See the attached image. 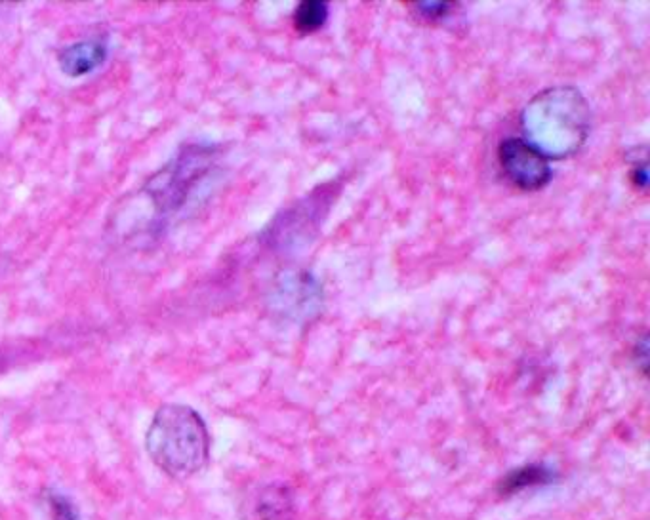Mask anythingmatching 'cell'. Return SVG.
I'll use <instances>...</instances> for the list:
<instances>
[{
  "mask_svg": "<svg viewBox=\"0 0 650 520\" xmlns=\"http://www.w3.org/2000/svg\"><path fill=\"white\" fill-rule=\"evenodd\" d=\"M145 444L153 463L174 479L199 473L210 454L203 418L182 404H166L155 414Z\"/></svg>",
  "mask_w": 650,
  "mask_h": 520,
  "instance_id": "2",
  "label": "cell"
},
{
  "mask_svg": "<svg viewBox=\"0 0 650 520\" xmlns=\"http://www.w3.org/2000/svg\"><path fill=\"white\" fill-rule=\"evenodd\" d=\"M328 20V4L321 0H305L300 2L294 12V25L300 33H315Z\"/></svg>",
  "mask_w": 650,
  "mask_h": 520,
  "instance_id": "8",
  "label": "cell"
},
{
  "mask_svg": "<svg viewBox=\"0 0 650 520\" xmlns=\"http://www.w3.org/2000/svg\"><path fill=\"white\" fill-rule=\"evenodd\" d=\"M214 147L189 145L145 183L143 193L163 212H178L214 168Z\"/></svg>",
  "mask_w": 650,
  "mask_h": 520,
  "instance_id": "3",
  "label": "cell"
},
{
  "mask_svg": "<svg viewBox=\"0 0 650 520\" xmlns=\"http://www.w3.org/2000/svg\"><path fill=\"white\" fill-rule=\"evenodd\" d=\"M555 479H557L555 471L546 465H523V467L509 471L508 475L498 484V492L502 496H513L527 488L551 484Z\"/></svg>",
  "mask_w": 650,
  "mask_h": 520,
  "instance_id": "6",
  "label": "cell"
},
{
  "mask_svg": "<svg viewBox=\"0 0 650 520\" xmlns=\"http://www.w3.org/2000/svg\"><path fill=\"white\" fill-rule=\"evenodd\" d=\"M521 128L525 141L546 159H569L590 138V103L574 86H553L527 103Z\"/></svg>",
  "mask_w": 650,
  "mask_h": 520,
  "instance_id": "1",
  "label": "cell"
},
{
  "mask_svg": "<svg viewBox=\"0 0 650 520\" xmlns=\"http://www.w3.org/2000/svg\"><path fill=\"white\" fill-rule=\"evenodd\" d=\"M631 180H633L635 187L647 189V185H649V164H647V160H643L641 164H635L631 168Z\"/></svg>",
  "mask_w": 650,
  "mask_h": 520,
  "instance_id": "11",
  "label": "cell"
},
{
  "mask_svg": "<svg viewBox=\"0 0 650 520\" xmlns=\"http://www.w3.org/2000/svg\"><path fill=\"white\" fill-rule=\"evenodd\" d=\"M498 155L508 180L523 191H540L551 181L548 159L525 140L504 141Z\"/></svg>",
  "mask_w": 650,
  "mask_h": 520,
  "instance_id": "4",
  "label": "cell"
},
{
  "mask_svg": "<svg viewBox=\"0 0 650 520\" xmlns=\"http://www.w3.org/2000/svg\"><path fill=\"white\" fill-rule=\"evenodd\" d=\"M48 505H50L52 520H81L75 505L61 494L52 492L48 498Z\"/></svg>",
  "mask_w": 650,
  "mask_h": 520,
  "instance_id": "9",
  "label": "cell"
},
{
  "mask_svg": "<svg viewBox=\"0 0 650 520\" xmlns=\"http://www.w3.org/2000/svg\"><path fill=\"white\" fill-rule=\"evenodd\" d=\"M452 2H416V8L420 10V14H424L431 20H439L443 16H447L448 10Z\"/></svg>",
  "mask_w": 650,
  "mask_h": 520,
  "instance_id": "10",
  "label": "cell"
},
{
  "mask_svg": "<svg viewBox=\"0 0 650 520\" xmlns=\"http://www.w3.org/2000/svg\"><path fill=\"white\" fill-rule=\"evenodd\" d=\"M107 58V50L102 42L96 40H84V42H75L67 48H63L58 56L61 71L71 77H84L98 69L103 61Z\"/></svg>",
  "mask_w": 650,
  "mask_h": 520,
  "instance_id": "5",
  "label": "cell"
},
{
  "mask_svg": "<svg viewBox=\"0 0 650 520\" xmlns=\"http://www.w3.org/2000/svg\"><path fill=\"white\" fill-rule=\"evenodd\" d=\"M292 500L285 488H265L256 501V519L285 520L290 517Z\"/></svg>",
  "mask_w": 650,
  "mask_h": 520,
  "instance_id": "7",
  "label": "cell"
}]
</instances>
